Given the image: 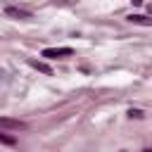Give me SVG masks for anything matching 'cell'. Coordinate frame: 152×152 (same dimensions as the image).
Instances as JSON below:
<instances>
[{
  "instance_id": "1",
  "label": "cell",
  "mask_w": 152,
  "mask_h": 152,
  "mask_svg": "<svg viewBox=\"0 0 152 152\" xmlns=\"http://www.w3.org/2000/svg\"><path fill=\"white\" fill-rule=\"evenodd\" d=\"M74 50L71 48H45L43 50V57L48 59H62V57H71Z\"/></svg>"
},
{
  "instance_id": "2",
  "label": "cell",
  "mask_w": 152,
  "mask_h": 152,
  "mask_svg": "<svg viewBox=\"0 0 152 152\" xmlns=\"http://www.w3.org/2000/svg\"><path fill=\"white\" fill-rule=\"evenodd\" d=\"M0 128H7V131H24L26 124L19 121V119H10V116H0Z\"/></svg>"
},
{
  "instance_id": "3",
  "label": "cell",
  "mask_w": 152,
  "mask_h": 152,
  "mask_svg": "<svg viewBox=\"0 0 152 152\" xmlns=\"http://www.w3.org/2000/svg\"><path fill=\"white\" fill-rule=\"evenodd\" d=\"M5 14L7 17H12V19H31V12L28 10H24V7H5Z\"/></svg>"
},
{
  "instance_id": "4",
  "label": "cell",
  "mask_w": 152,
  "mask_h": 152,
  "mask_svg": "<svg viewBox=\"0 0 152 152\" xmlns=\"http://www.w3.org/2000/svg\"><path fill=\"white\" fill-rule=\"evenodd\" d=\"M28 64H31L33 69H38L40 74H45V76H52V69H50V64H45V62H38V59H28Z\"/></svg>"
},
{
  "instance_id": "5",
  "label": "cell",
  "mask_w": 152,
  "mask_h": 152,
  "mask_svg": "<svg viewBox=\"0 0 152 152\" xmlns=\"http://www.w3.org/2000/svg\"><path fill=\"white\" fill-rule=\"evenodd\" d=\"M128 21H133V24H142V26H152V19L145 17V14H131Z\"/></svg>"
},
{
  "instance_id": "6",
  "label": "cell",
  "mask_w": 152,
  "mask_h": 152,
  "mask_svg": "<svg viewBox=\"0 0 152 152\" xmlns=\"http://www.w3.org/2000/svg\"><path fill=\"white\" fill-rule=\"evenodd\" d=\"M0 142L12 147V145H17V138H14V135H7V133H0Z\"/></svg>"
},
{
  "instance_id": "7",
  "label": "cell",
  "mask_w": 152,
  "mask_h": 152,
  "mask_svg": "<svg viewBox=\"0 0 152 152\" xmlns=\"http://www.w3.org/2000/svg\"><path fill=\"white\" fill-rule=\"evenodd\" d=\"M128 116H131V119H142V116H145V112H142V109H131V112H128Z\"/></svg>"
},
{
  "instance_id": "8",
  "label": "cell",
  "mask_w": 152,
  "mask_h": 152,
  "mask_svg": "<svg viewBox=\"0 0 152 152\" xmlns=\"http://www.w3.org/2000/svg\"><path fill=\"white\" fill-rule=\"evenodd\" d=\"M133 5H142V0H133Z\"/></svg>"
}]
</instances>
